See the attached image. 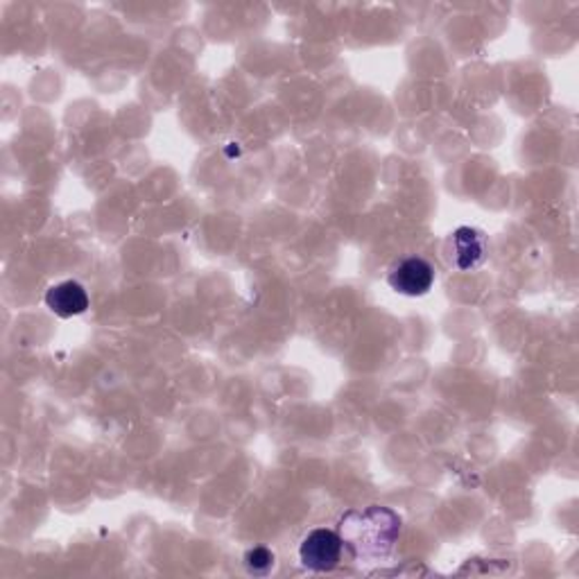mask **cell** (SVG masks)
Masks as SVG:
<instances>
[{
	"label": "cell",
	"mask_w": 579,
	"mask_h": 579,
	"mask_svg": "<svg viewBox=\"0 0 579 579\" xmlns=\"http://www.w3.org/2000/svg\"><path fill=\"white\" fill-rule=\"evenodd\" d=\"M401 534V519L385 507L349 512L339 525V536L358 559H383L392 553Z\"/></svg>",
	"instance_id": "cell-1"
},
{
	"label": "cell",
	"mask_w": 579,
	"mask_h": 579,
	"mask_svg": "<svg viewBox=\"0 0 579 579\" xmlns=\"http://www.w3.org/2000/svg\"><path fill=\"white\" fill-rule=\"evenodd\" d=\"M345 541L337 532L317 528L303 536L299 546V561L303 568H309L313 572H328L333 570L339 559H343Z\"/></svg>",
	"instance_id": "cell-2"
},
{
	"label": "cell",
	"mask_w": 579,
	"mask_h": 579,
	"mask_svg": "<svg viewBox=\"0 0 579 579\" xmlns=\"http://www.w3.org/2000/svg\"><path fill=\"white\" fill-rule=\"evenodd\" d=\"M387 283L403 297H424L435 283V269L421 256H407L390 267Z\"/></svg>",
	"instance_id": "cell-3"
},
{
	"label": "cell",
	"mask_w": 579,
	"mask_h": 579,
	"mask_svg": "<svg viewBox=\"0 0 579 579\" xmlns=\"http://www.w3.org/2000/svg\"><path fill=\"white\" fill-rule=\"evenodd\" d=\"M487 258V238L483 231L460 227L447 241V260L460 271L475 269Z\"/></svg>",
	"instance_id": "cell-4"
},
{
	"label": "cell",
	"mask_w": 579,
	"mask_h": 579,
	"mask_svg": "<svg viewBox=\"0 0 579 579\" xmlns=\"http://www.w3.org/2000/svg\"><path fill=\"white\" fill-rule=\"evenodd\" d=\"M46 305L59 320H71L86 313L89 294L78 281H61L46 292Z\"/></svg>",
	"instance_id": "cell-5"
},
{
	"label": "cell",
	"mask_w": 579,
	"mask_h": 579,
	"mask_svg": "<svg viewBox=\"0 0 579 579\" xmlns=\"http://www.w3.org/2000/svg\"><path fill=\"white\" fill-rule=\"evenodd\" d=\"M245 566L254 575H265L271 570V566H275V553L263 546H256L245 555Z\"/></svg>",
	"instance_id": "cell-6"
}]
</instances>
